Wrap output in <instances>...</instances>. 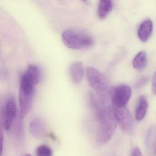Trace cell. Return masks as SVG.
Segmentation results:
<instances>
[{
	"instance_id": "1",
	"label": "cell",
	"mask_w": 156,
	"mask_h": 156,
	"mask_svg": "<svg viewBox=\"0 0 156 156\" xmlns=\"http://www.w3.org/2000/svg\"><path fill=\"white\" fill-rule=\"evenodd\" d=\"M91 108L98 122L96 141L99 144H104L112 137L117 126L113 109L101 103L96 104Z\"/></svg>"
},
{
	"instance_id": "2",
	"label": "cell",
	"mask_w": 156,
	"mask_h": 156,
	"mask_svg": "<svg viewBox=\"0 0 156 156\" xmlns=\"http://www.w3.org/2000/svg\"><path fill=\"white\" fill-rule=\"evenodd\" d=\"M86 74L89 84L96 91L98 98L103 104L107 105L111 96L105 78L99 70L92 67L86 69Z\"/></svg>"
},
{
	"instance_id": "3",
	"label": "cell",
	"mask_w": 156,
	"mask_h": 156,
	"mask_svg": "<svg viewBox=\"0 0 156 156\" xmlns=\"http://www.w3.org/2000/svg\"><path fill=\"white\" fill-rule=\"evenodd\" d=\"M61 38L66 47L74 50L89 48L94 44V40L89 35L72 29L63 31Z\"/></svg>"
},
{
	"instance_id": "4",
	"label": "cell",
	"mask_w": 156,
	"mask_h": 156,
	"mask_svg": "<svg viewBox=\"0 0 156 156\" xmlns=\"http://www.w3.org/2000/svg\"><path fill=\"white\" fill-rule=\"evenodd\" d=\"M35 85L22 76L19 87V115L24 117L32 107L33 99L35 92Z\"/></svg>"
},
{
	"instance_id": "5",
	"label": "cell",
	"mask_w": 156,
	"mask_h": 156,
	"mask_svg": "<svg viewBox=\"0 0 156 156\" xmlns=\"http://www.w3.org/2000/svg\"><path fill=\"white\" fill-rule=\"evenodd\" d=\"M2 125L4 129L8 131L11 128L17 115V109L15 100L10 96L2 108Z\"/></svg>"
},
{
	"instance_id": "6",
	"label": "cell",
	"mask_w": 156,
	"mask_h": 156,
	"mask_svg": "<svg viewBox=\"0 0 156 156\" xmlns=\"http://www.w3.org/2000/svg\"><path fill=\"white\" fill-rule=\"evenodd\" d=\"M131 90L129 86L121 85L113 87L110 90V96L113 106L126 107L131 96Z\"/></svg>"
},
{
	"instance_id": "7",
	"label": "cell",
	"mask_w": 156,
	"mask_h": 156,
	"mask_svg": "<svg viewBox=\"0 0 156 156\" xmlns=\"http://www.w3.org/2000/svg\"><path fill=\"white\" fill-rule=\"evenodd\" d=\"M114 115L117 122L122 131L130 133L133 128L132 118L130 112L126 107H117L113 106Z\"/></svg>"
},
{
	"instance_id": "8",
	"label": "cell",
	"mask_w": 156,
	"mask_h": 156,
	"mask_svg": "<svg viewBox=\"0 0 156 156\" xmlns=\"http://www.w3.org/2000/svg\"><path fill=\"white\" fill-rule=\"evenodd\" d=\"M69 75L71 81L76 84H79L83 79L84 67L80 61H75L71 64L69 68Z\"/></svg>"
},
{
	"instance_id": "9",
	"label": "cell",
	"mask_w": 156,
	"mask_h": 156,
	"mask_svg": "<svg viewBox=\"0 0 156 156\" xmlns=\"http://www.w3.org/2000/svg\"><path fill=\"white\" fill-rule=\"evenodd\" d=\"M29 130L31 134L37 138H42L46 134L45 124L40 118L33 119L29 124Z\"/></svg>"
},
{
	"instance_id": "10",
	"label": "cell",
	"mask_w": 156,
	"mask_h": 156,
	"mask_svg": "<svg viewBox=\"0 0 156 156\" xmlns=\"http://www.w3.org/2000/svg\"><path fill=\"white\" fill-rule=\"evenodd\" d=\"M23 75L36 85L40 82L42 79V71L37 65L31 64L28 66Z\"/></svg>"
},
{
	"instance_id": "11",
	"label": "cell",
	"mask_w": 156,
	"mask_h": 156,
	"mask_svg": "<svg viewBox=\"0 0 156 156\" xmlns=\"http://www.w3.org/2000/svg\"><path fill=\"white\" fill-rule=\"evenodd\" d=\"M153 29V22L150 19L143 22L138 30V36L141 41L146 42L152 34Z\"/></svg>"
},
{
	"instance_id": "12",
	"label": "cell",
	"mask_w": 156,
	"mask_h": 156,
	"mask_svg": "<svg viewBox=\"0 0 156 156\" xmlns=\"http://www.w3.org/2000/svg\"><path fill=\"white\" fill-rule=\"evenodd\" d=\"M148 109V103L145 97L141 96L138 100L135 112V118L140 121L145 116Z\"/></svg>"
},
{
	"instance_id": "13",
	"label": "cell",
	"mask_w": 156,
	"mask_h": 156,
	"mask_svg": "<svg viewBox=\"0 0 156 156\" xmlns=\"http://www.w3.org/2000/svg\"><path fill=\"white\" fill-rule=\"evenodd\" d=\"M112 9L111 0H100L98 13L100 19H104Z\"/></svg>"
},
{
	"instance_id": "14",
	"label": "cell",
	"mask_w": 156,
	"mask_h": 156,
	"mask_svg": "<svg viewBox=\"0 0 156 156\" xmlns=\"http://www.w3.org/2000/svg\"><path fill=\"white\" fill-rule=\"evenodd\" d=\"M133 67L137 70L144 69L147 65V56L144 51H141L136 55L133 60Z\"/></svg>"
},
{
	"instance_id": "15",
	"label": "cell",
	"mask_w": 156,
	"mask_h": 156,
	"mask_svg": "<svg viewBox=\"0 0 156 156\" xmlns=\"http://www.w3.org/2000/svg\"><path fill=\"white\" fill-rule=\"evenodd\" d=\"M36 156H53L52 149L46 145H41L36 150Z\"/></svg>"
},
{
	"instance_id": "16",
	"label": "cell",
	"mask_w": 156,
	"mask_h": 156,
	"mask_svg": "<svg viewBox=\"0 0 156 156\" xmlns=\"http://www.w3.org/2000/svg\"><path fill=\"white\" fill-rule=\"evenodd\" d=\"M24 117L19 115L15 127L16 135L19 138H22L24 133Z\"/></svg>"
},
{
	"instance_id": "17",
	"label": "cell",
	"mask_w": 156,
	"mask_h": 156,
	"mask_svg": "<svg viewBox=\"0 0 156 156\" xmlns=\"http://www.w3.org/2000/svg\"><path fill=\"white\" fill-rule=\"evenodd\" d=\"M148 80V77H143L141 78L138 81L136 84V86L138 88V87H141V86H143L144 84H145L147 82Z\"/></svg>"
},
{
	"instance_id": "18",
	"label": "cell",
	"mask_w": 156,
	"mask_h": 156,
	"mask_svg": "<svg viewBox=\"0 0 156 156\" xmlns=\"http://www.w3.org/2000/svg\"><path fill=\"white\" fill-rule=\"evenodd\" d=\"M132 156H143L140 148L136 147L133 150Z\"/></svg>"
},
{
	"instance_id": "19",
	"label": "cell",
	"mask_w": 156,
	"mask_h": 156,
	"mask_svg": "<svg viewBox=\"0 0 156 156\" xmlns=\"http://www.w3.org/2000/svg\"><path fill=\"white\" fill-rule=\"evenodd\" d=\"M152 90L155 94H156V72L154 75L152 81Z\"/></svg>"
},
{
	"instance_id": "20",
	"label": "cell",
	"mask_w": 156,
	"mask_h": 156,
	"mask_svg": "<svg viewBox=\"0 0 156 156\" xmlns=\"http://www.w3.org/2000/svg\"><path fill=\"white\" fill-rule=\"evenodd\" d=\"M1 154L2 155V150H3V135L1 133Z\"/></svg>"
},
{
	"instance_id": "21",
	"label": "cell",
	"mask_w": 156,
	"mask_h": 156,
	"mask_svg": "<svg viewBox=\"0 0 156 156\" xmlns=\"http://www.w3.org/2000/svg\"><path fill=\"white\" fill-rule=\"evenodd\" d=\"M24 156H33L29 154H27L25 155Z\"/></svg>"
},
{
	"instance_id": "22",
	"label": "cell",
	"mask_w": 156,
	"mask_h": 156,
	"mask_svg": "<svg viewBox=\"0 0 156 156\" xmlns=\"http://www.w3.org/2000/svg\"><path fill=\"white\" fill-rule=\"evenodd\" d=\"M82 1H83V2H86V1H87V0H82Z\"/></svg>"
}]
</instances>
